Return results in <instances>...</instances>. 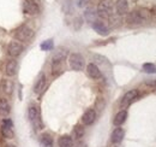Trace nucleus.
Here are the masks:
<instances>
[{
  "instance_id": "nucleus-20",
  "label": "nucleus",
  "mask_w": 156,
  "mask_h": 147,
  "mask_svg": "<svg viewBox=\"0 0 156 147\" xmlns=\"http://www.w3.org/2000/svg\"><path fill=\"white\" fill-rule=\"evenodd\" d=\"M84 17L88 22H95L96 21V17H98V11L94 9V7H88L84 12Z\"/></svg>"
},
{
  "instance_id": "nucleus-25",
  "label": "nucleus",
  "mask_w": 156,
  "mask_h": 147,
  "mask_svg": "<svg viewBox=\"0 0 156 147\" xmlns=\"http://www.w3.org/2000/svg\"><path fill=\"white\" fill-rule=\"evenodd\" d=\"M12 89H13V83L11 81H9V80H5L2 82V91L6 93V94L10 95L12 93Z\"/></svg>"
},
{
  "instance_id": "nucleus-11",
  "label": "nucleus",
  "mask_w": 156,
  "mask_h": 147,
  "mask_svg": "<svg viewBox=\"0 0 156 147\" xmlns=\"http://www.w3.org/2000/svg\"><path fill=\"white\" fill-rule=\"evenodd\" d=\"M91 27H93V29H94L98 34L102 35V36H107L108 33H109V29L107 28V25H106L103 22H101V21H95V22H93Z\"/></svg>"
},
{
  "instance_id": "nucleus-22",
  "label": "nucleus",
  "mask_w": 156,
  "mask_h": 147,
  "mask_svg": "<svg viewBox=\"0 0 156 147\" xmlns=\"http://www.w3.org/2000/svg\"><path fill=\"white\" fill-rule=\"evenodd\" d=\"M10 113V104L6 99H0V115L6 116Z\"/></svg>"
},
{
  "instance_id": "nucleus-24",
  "label": "nucleus",
  "mask_w": 156,
  "mask_h": 147,
  "mask_svg": "<svg viewBox=\"0 0 156 147\" xmlns=\"http://www.w3.org/2000/svg\"><path fill=\"white\" fill-rule=\"evenodd\" d=\"M53 47H54V42H53L52 39H48V40H46L41 43V50L42 51H51V50H53Z\"/></svg>"
},
{
  "instance_id": "nucleus-28",
  "label": "nucleus",
  "mask_w": 156,
  "mask_h": 147,
  "mask_svg": "<svg viewBox=\"0 0 156 147\" xmlns=\"http://www.w3.org/2000/svg\"><path fill=\"white\" fill-rule=\"evenodd\" d=\"M77 147H87V146H85L84 144H80V142H79V144L77 145Z\"/></svg>"
},
{
  "instance_id": "nucleus-4",
  "label": "nucleus",
  "mask_w": 156,
  "mask_h": 147,
  "mask_svg": "<svg viewBox=\"0 0 156 147\" xmlns=\"http://www.w3.org/2000/svg\"><path fill=\"white\" fill-rule=\"evenodd\" d=\"M69 63H70V66L72 70L75 71H80L84 69V65H85V62H84V58L79 53H72L69 58Z\"/></svg>"
},
{
  "instance_id": "nucleus-17",
  "label": "nucleus",
  "mask_w": 156,
  "mask_h": 147,
  "mask_svg": "<svg viewBox=\"0 0 156 147\" xmlns=\"http://www.w3.org/2000/svg\"><path fill=\"white\" fill-rule=\"evenodd\" d=\"M126 118H127V111L126 110L119 111L117 115H115L114 119H113V124H114L115 127H120L121 124H124V123H125Z\"/></svg>"
},
{
  "instance_id": "nucleus-8",
  "label": "nucleus",
  "mask_w": 156,
  "mask_h": 147,
  "mask_svg": "<svg viewBox=\"0 0 156 147\" xmlns=\"http://www.w3.org/2000/svg\"><path fill=\"white\" fill-rule=\"evenodd\" d=\"M23 50H24V47H23V45L20 43V41H11L10 43H9V47H7V51H9V55H11V57H13V58H16V57H18V55L23 52Z\"/></svg>"
},
{
  "instance_id": "nucleus-30",
  "label": "nucleus",
  "mask_w": 156,
  "mask_h": 147,
  "mask_svg": "<svg viewBox=\"0 0 156 147\" xmlns=\"http://www.w3.org/2000/svg\"><path fill=\"white\" fill-rule=\"evenodd\" d=\"M155 88H156V85H155Z\"/></svg>"
},
{
  "instance_id": "nucleus-9",
  "label": "nucleus",
  "mask_w": 156,
  "mask_h": 147,
  "mask_svg": "<svg viewBox=\"0 0 156 147\" xmlns=\"http://www.w3.org/2000/svg\"><path fill=\"white\" fill-rule=\"evenodd\" d=\"M23 11L25 13H29V15H37L40 12L39 5L35 2V1H31V0H27L23 5Z\"/></svg>"
},
{
  "instance_id": "nucleus-23",
  "label": "nucleus",
  "mask_w": 156,
  "mask_h": 147,
  "mask_svg": "<svg viewBox=\"0 0 156 147\" xmlns=\"http://www.w3.org/2000/svg\"><path fill=\"white\" fill-rule=\"evenodd\" d=\"M142 69L147 74H156V65L153 63H144Z\"/></svg>"
},
{
  "instance_id": "nucleus-14",
  "label": "nucleus",
  "mask_w": 156,
  "mask_h": 147,
  "mask_svg": "<svg viewBox=\"0 0 156 147\" xmlns=\"http://www.w3.org/2000/svg\"><path fill=\"white\" fill-rule=\"evenodd\" d=\"M115 10L118 15H126L129 12V2L127 0H117L115 2Z\"/></svg>"
},
{
  "instance_id": "nucleus-5",
  "label": "nucleus",
  "mask_w": 156,
  "mask_h": 147,
  "mask_svg": "<svg viewBox=\"0 0 156 147\" xmlns=\"http://www.w3.org/2000/svg\"><path fill=\"white\" fill-rule=\"evenodd\" d=\"M28 116H29V119L31 121L33 126L36 129H42V122H41V118H40V110L37 106H30L29 110H28Z\"/></svg>"
},
{
  "instance_id": "nucleus-27",
  "label": "nucleus",
  "mask_w": 156,
  "mask_h": 147,
  "mask_svg": "<svg viewBox=\"0 0 156 147\" xmlns=\"http://www.w3.org/2000/svg\"><path fill=\"white\" fill-rule=\"evenodd\" d=\"M89 2H90V0H76V5H77L78 7H84Z\"/></svg>"
},
{
  "instance_id": "nucleus-10",
  "label": "nucleus",
  "mask_w": 156,
  "mask_h": 147,
  "mask_svg": "<svg viewBox=\"0 0 156 147\" xmlns=\"http://www.w3.org/2000/svg\"><path fill=\"white\" fill-rule=\"evenodd\" d=\"M95 119H96V112L93 109L87 110L82 116V122L84 126H91L95 122Z\"/></svg>"
},
{
  "instance_id": "nucleus-26",
  "label": "nucleus",
  "mask_w": 156,
  "mask_h": 147,
  "mask_svg": "<svg viewBox=\"0 0 156 147\" xmlns=\"http://www.w3.org/2000/svg\"><path fill=\"white\" fill-rule=\"evenodd\" d=\"M83 135H84V128H83L82 126L77 124V126L73 128V136H75L76 139H82Z\"/></svg>"
},
{
  "instance_id": "nucleus-16",
  "label": "nucleus",
  "mask_w": 156,
  "mask_h": 147,
  "mask_svg": "<svg viewBox=\"0 0 156 147\" xmlns=\"http://www.w3.org/2000/svg\"><path fill=\"white\" fill-rule=\"evenodd\" d=\"M66 57H67V50L59 48V50L55 51V53L52 57V63H62Z\"/></svg>"
},
{
  "instance_id": "nucleus-29",
  "label": "nucleus",
  "mask_w": 156,
  "mask_h": 147,
  "mask_svg": "<svg viewBox=\"0 0 156 147\" xmlns=\"http://www.w3.org/2000/svg\"><path fill=\"white\" fill-rule=\"evenodd\" d=\"M6 147H17V146H15V145H6Z\"/></svg>"
},
{
  "instance_id": "nucleus-13",
  "label": "nucleus",
  "mask_w": 156,
  "mask_h": 147,
  "mask_svg": "<svg viewBox=\"0 0 156 147\" xmlns=\"http://www.w3.org/2000/svg\"><path fill=\"white\" fill-rule=\"evenodd\" d=\"M46 82H47L46 75L44 74H41L39 76V78H37V81H36V83H35V86H34V93L40 94V93L43 92V89L46 87Z\"/></svg>"
},
{
  "instance_id": "nucleus-19",
  "label": "nucleus",
  "mask_w": 156,
  "mask_h": 147,
  "mask_svg": "<svg viewBox=\"0 0 156 147\" xmlns=\"http://www.w3.org/2000/svg\"><path fill=\"white\" fill-rule=\"evenodd\" d=\"M59 147H73V140L69 135H62L58 140Z\"/></svg>"
},
{
  "instance_id": "nucleus-18",
  "label": "nucleus",
  "mask_w": 156,
  "mask_h": 147,
  "mask_svg": "<svg viewBox=\"0 0 156 147\" xmlns=\"http://www.w3.org/2000/svg\"><path fill=\"white\" fill-rule=\"evenodd\" d=\"M53 138L49 134H42L40 138V146L41 147H53Z\"/></svg>"
},
{
  "instance_id": "nucleus-21",
  "label": "nucleus",
  "mask_w": 156,
  "mask_h": 147,
  "mask_svg": "<svg viewBox=\"0 0 156 147\" xmlns=\"http://www.w3.org/2000/svg\"><path fill=\"white\" fill-rule=\"evenodd\" d=\"M17 71V62L16 60H10L6 64V69L5 73L7 76H15V74Z\"/></svg>"
},
{
  "instance_id": "nucleus-12",
  "label": "nucleus",
  "mask_w": 156,
  "mask_h": 147,
  "mask_svg": "<svg viewBox=\"0 0 156 147\" xmlns=\"http://www.w3.org/2000/svg\"><path fill=\"white\" fill-rule=\"evenodd\" d=\"M87 74H88V76L90 78H94V80H98L101 77L100 69L98 68V65H95L93 63H90V64L87 65Z\"/></svg>"
},
{
  "instance_id": "nucleus-1",
  "label": "nucleus",
  "mask_w": 156,
  "mask_h": 147,
  "mask_svg": "<svg viewBox=\"0 0 156 147\" xmlns=\"http://www.w3.org/2000/svg\"><path fill=\"white\" fill-rule=\"evenodd\" d=\"M98 16L102 18H109L113 15V1L112 0H101L98 6Z\"/></svg>"
},
{
  "instance_id": "nucleus-2",
  "label": "nucleus",
  "mask_w": 156,
  "mask_h": 147,
  "mask_svg": "<svg viewBox=\"0 0 156 147\" xmlns=\"http://www.w3.org/2000/svg\"><path fill=\"white\" fill-rule=\"evenodd\" d=\"M15 36L20 41H29V40H31V37L34 36V32L30 27L23 24V25H20L16 29Z\"/></svg>"
},
{
  "instance_id": "nucleus-7",
  "label": "nucleus",
  "mask_w": 156,
  "mask_h": 147,
  "mask_svg": "<svg viewBox=\"0 0 156 147\" xmlns=\"http://www.w3.org/2000/svg\"><path fill=\"white\" fill-rule=\"evenodd\" d=\"M13 123L11 119L9 118H5L2 122H1V133H2V136L5 139H12L13 138Z\"/></svg>"
},
{
  "instance_id": "nucleus-3",
  "label": "nucleus",
  "mask_w": 156,
  "mask_h": 147,
  "mask_svg": "<svg viewBox=\"0 0 156 147\" xmlns=\"http://www.w3.org/2000/svg\"><path fill=\"white\" fill-rule=\"evenodd\" d=\"M147 19V13L145 11H140V10H136V11H132L127 15V23L129 24H132V25H138V24H142L144 21Z\"/></svg>"
},
{
  "instance_id": "nucleus-15",
  "label": "nucleus",
  "mask_w": 156,
  "mask_h": 147,
  "mask_svg": "<svg viewBox=\"0 0 156 147\" xmlns=\"http://www.w3.org/2000/svg\"><path fill=\"white\" fill-rule=\"evenodd\" d=\"M124 135H125V131L122 128H115L112 131V135H111V140L113 144H119L124 139Z\"/></svg>"
},
{
  "instance_id": "nucleus-6",
  "label": "nucleus",
  "mask_w": 156,
  "mask_h": 147,
  "mask_svg": "<svg viewBox=\"0 0 156 147\" xmlns=\"http://www.w3.org/2000/svg\"><path fill=\"white\" fill-rule=\"evenodd\" d=\"M137 98H138V91H137V89H131V91L126 92L125 95L122 96V99H121V103H120L121 107H122V109L129 107V106L136 100Z\"/></svg>"
}]
</instances>
